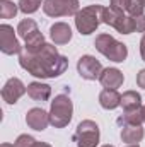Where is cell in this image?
<instances>
[{
	"label": "cell",
	"instance_id": "obj_1",
	"mask_svg": "<svg viewBox=\"0 0 145 147\" xmlns=\"http://www.w3.org/2000/svg\"><path fill=\"white\" fill-rule=\"evenodd\" d=\"M19 65L38 79H56L68 69V58L60 55L56 45L44 43L38 50H24L19 53Z\"/></svg>",
	"mask_w": 145,
	"mask_h": 147
},
{
	"label": "cell",
	"instance_id": "obj_2",
	"mask_svg": "<svg viewBox=\"0 0 145 147\" xmlns=\"http://www.w3.org/2000/svg\"><path fill=\"white\" fill-rule=\"evenodd\" d=\"M103 14H104V7L103 5L82 7L75 14V28H77V31L80 34H84V36L92 34L103 24Z\"/></svg>",
	"mask_w": 145,
	"mask_h": 147
},
{
	"label": "cell",
	"instance_id": "obj_3",
	"mask_svg": "<svg viewBox=\"0 0 145 147\" xmlns=\"http://www.w3.org/2000/svg\"><path fill=\"white\" fill-rule=\"evenodd\" d=\"M94 46H96V50H97L101 55H104L108 60L114 62V63H121V62H125L126 57H128V48H126V45L121 43V41H118V39H114V38L111 36V34H108V33L97 34V36H96V41H94Z\"/></svg>",
	"mask_w": 145,
	"mask_h": 147
},
{
	"label": "cell",
	"instance_id": "obj_4",
	"mask_svg": "<svg viewBox=\"0 0 145 147\" xmlns=\"http://www.w3.org/2000/svg\"><path fill=\"white\" fill-rule=\"evenodd\" d=\"M50 125L55 128H65L73 116V103L70 96L67 94H58L50 105Z\"/></svg>",
	"mask_w": 145,
	"mask_h": 147
},
{
	"label": "cell",
	"instance_id": "obj_5",
	"mask_svg": "<svg viewBox=\"0 0 145 147\" xmlns=\"http://www.w3.org/2000/svg\"><path fill=\"white\" fill-rule=\"evenodd\" d=\"M103 22L111 26L113 29H116L119 34H132V33H135V19L132 16H128L126 12H123V10L113 9L111 5L104 7Z\"/></svg>",
	"mask_w": 145,
	"mask_h": 147
},
{
	"label": "cell",
	"instance_id": "obj_6",
	"mask_svg": "<svg viewBox=\"0 0 145 147\" xmlns=\"http://www.w3.org/2000/svg\"><path fill=\"white\" fill-rule=\"evenodd\" d=\"M17 34L19 38L24 39V50H29V51H34L38 50L41 45H44V36L43 33L39 31L36 21L34 19H22L19 24H17Z\"/></svg>",
	"mask_w": 145,
	"mask_h": 147
},
{
	"label": "cell",
	"instance_id": "obj_7",
	"mask_svg": "<svg viewBox=\"0 0 145 147\" xmlns=\"http://www.w3.org/2000/svg\"><path fill=\"white\" fill-rule=\"evenodd\" d=\"M99 139H101V130L94 120H82L73 134V140L77 147H97Z\"/></svg>",
	"mask_w": 145,
	"mask_h": 147
},
{
	"label": "cell",
	"instance_id": "obj_8",
	"mask_svg": "<svg viewBox=\"0 0 145 147\" xmlns=\"http://www.w3.org/2000/svg\"><path fill=\"white\" fill-rule=\"evenodd\" d=\"M79 0H44L43 3V12L48 17H68L75 16L79 9Z\"/></svg>",
	"mask_w": 145,
	"mask_h": 147
},
{
	"label": "cell",
	"instance_id": "obj_9",
	"mask_svg": "<svg viewBox=\"0 0 145 147\" xmlns=\"http://www.w3.org/2000/svg\"><path fill=\"white\" fill-rule=\"evenodd\" d=\"M15 33L12 26L0 24V51L3 55H19L22 51L24 46H21Z\"/></svg>",
	"mask_w": 145,
	"mask_h": 147
},
{
	"label": "cell",
	"instance_id": "obj_10",
	"mask_svg": "<svg viewBox=\"0 0 145 147\" xmlns=\"http://www.w3.org/2000/svg\"><path fill=\"white\" fill-rule=\"evenodd\" d=\"M77 72L85 80H99V75L103 72V65L96 57L82 55L77 62Z\"/></svg>",
	"mask_w": 145,
	"mask_h": 147
},
{
	"label": "cell",
	"instance_id": "obj_11",
	"mask_svg": "<svg viewBox=\"0 0 145 147\" xmlns=\"http://www.w3.org/2000/svg\"><path fill=\"white\" fill-rule=\"evenodd\" d=\"M24 94H28V87L17 77H10L2 87V99L7 105H15Z\"/></svg>",
	"mask_w": 145,
	"mask_h": 147
},
{
	"label": "cell",
	"instance_id": "obj_12",
	"mask_svg": "<svg viewBox=\"0 0 145 147\" xmlns=\"http://www.w3.org/2000/svg\"><path fill=\"white\" fill-rule=\"evenodd\" d=\"M26 123L29 128L36 132H43L50 125V113L44 111L43 108H31L26 113Z\"/></svg>",
	"mask_w": 145,
	"mask_h": 147
},
{
	"label": "cell",
	"instance_id": "obj_13",
	"mask_svg": "<svg viewBox=\"0 0 145 147\" xmlns=\"http://www.w3.org/2000/svg\"><path fill=\"white\" fill-rule=\"evenodd\" d=\"M99 82L106 89H118V87L123 86L125 75L116 67H108V69H103V72L99 75Z\"/></svg>",
	"mask_w": 145,
	"mask_h": 147
},
{
	"label": "cell",
	"instance_id": "obj_14",
	"mask_svg": "<svg viewBox=\"0 0 145 147\" xmlns=\"http://www.w3.org/2000/svg\"><path fill=\"white\" fill-rule=\"evenodd\" d=\"M50 38H51L53 45H56V46L67 45L72 39V28L67 22H55L50 28Z\"/></svg>",
	"mask_w": 145,
	"mask_h": 147
},
{
	"label": "cell",
	"instance_id": "obj_15",
	"mask_svg": "<svg viewBox=\"0 0 145 147\" xmlns=\"http://www.w3.org/2000/svg\"><path fill=\"white\" fill-rule=\"evenodd\" d=\"M28 96L33 101H39L44 103L51 98V86L41 82V80H34L31 84H28Z\"/></svg>",
	"mask_w": 145,
	"mask_h": 147
},
{
	"label": "cell",
	"instance_id": "obj_16",
	"mask_svg": "<svg viewBox=\"0 0 145 147\" xmlns=\"http://www.w3.org/2000/svg\"><path fill=\"white\" fill-rule=\"evenodd\" d=\"M99 105L104 110H116L118 106H121V94L118 92V89H103L99 92Z\"/></svg>",
	"mask_w": 145,
	"mask_h": 147
},
{
	"label": "cell",
	"instance_id": "obj_17",
	"mask_svg": "<svg viewBox=\"0 0 145 147\" xmlns=\"http://www.w3.org/2000/svg\"><path fill=\"white\" fill-rule=\"evenodd\" d=\"M119 137L125 144H138L145 137V130L142 125H126V127H121Z\"/></svg>",
	"mask_w": 145,
	"mask_h": 147
},
{
	"label": "cell",
	"instance_id": "obj_18",
	"mask_svg": "<svg viewBox=\"0 0 145 147\" xmlns=\"http://www.w3.org/2000/svg\"><path fill=\"white\" fill-rule=\"evenodd\" d=\"M121 108H123V111L142 108V96H140V92H137V91H125L121 94Z\"/></svg>",
	"mask_w": 145,
	"mask_h": 147
},
{
	"label": "cell",
	"instance_id": "obj_19",
	"mask_svg": "<svg viewBox=\"0 0 145 147\" xmlns=\"http://www.w3.org/2000/svg\"><path fill=\"white\" fill-rule=\"evenodd\" d=\"M142 123H144V113H142V108L123 111V115L118 118V125H121V127H126V125H142Z\"/></svg>",
	"mask_w": 145,
	"mask_h": 147
},
{
	"label": "cell",
	"instance_id": "obj_20",
	"mask_svg": "<svg viewBox=\"0 0 145 147\" xmlns=\"http://www.w3.org/2000/svg\"><path fill=\"white\" fill-rule=\"evenodd\" d=\"M19 12V3L12 0H3L0 3V17L2 19H14Z\"/></svg>",
	"mask_w": 145,
	"mask_h": 147
},
{
	"label": "cell",
	"instance_id": "obj_21",
	"mask_svg": "<svg viewBox=\"0 0 145 147\" xmlns=\"http://www.w3.org/2000/svg\"><path fill=\"white\" fill-rule=\"evenodd\" d=\"M17 3H19V10H21L22 14L29 16V14L38 12V10H39V7H43L44 0H19Z\"/></svg>",
	"mask_w": 145,
	"mask_h": 147
},
{
	"label": "cell",
	"instance_id": "obj_22",
	"mask_svg": "<svg viewBox=\"0 0 145 147\" xmlns=\"http://www.w3.org/2000/svg\"><path fill=\"white\" fill-rule=\"evenodd\" d=\"M36 139L33 137V135H28V134H21L17 139H15V142H14V146L15 147H34L36 146Z\"/></svg>",
	"mask_w": 145,
	"mask_h": 147
},
{
	"label": "cell",
	"instance_id": "obj_23",
	"mask_svg": "<svg viewBox=\"0 0 145 147\" xmlns=\"http://www.w3.org/2000/svg\"><path fill=\"white\" fill-rule=\"evenodd\" d=\"M144 9H145L144 5H140V3H138L137 0H133L126 14H128V16H132V17H138V16H142V14H145V12H144Z\"/></svg>",
	"mask_w": 145,
	"mask_h": 147
},
{
	"label": "cell",
	"instance_id": "obj_24",
	"mask_svg": "<svg viewBox=\"0 0 145 147\" xmlns=\"http://www.w3.org/2000/svg\"><path fill=\"white\" fill-rule=\"evenodd\" d=\"M132 2L133 0H111V7L113 9H118V10H123V12H128Z\"/></svg>",
	"mask_w": 145,
	"mask_h": 147
},
{
	"label": "cell",
	"instance_id": "obj_25",
	"mask_svg": "<svg viewBox=\"0 0 145 147\" xmlns=\"http://www.w3.org/2000/svg\"><path fill=\"white\" fill-rule=\"evenodd\" d=\"M133 19H135V33H145V14Z\"/></svg>",
	"mask_w": 145,
	"mask_h": 147
},
{
	"label": "cell",
	"instance_id": "obj_26",
	"mask_svg": "<svg viewBox=\"0 0 145 147\" xmlns=\"http://www.w3.org/2000/svg\"><path fill=\"white\" fill-rule=\"evenodd\" d=\"M137 84H138V87L145 89V69L138 70V74H137Z\"/></svg>",
	"mask_w": 145,
	"mask_h": 147
},
{
	"label": "cell",
	"instance_id": "obj_27",
	"mask_svg": "<svg viewBox=\"0 0 145 147\" xmlns=\"http://www.w3.org/2000/svg\"><path fill=\"white\" fill-rule=\"evenodd\" d=\"M140 57L145 62V33H144V36H142V39H140Z\"/></svg>",
	"mask_w": 145,
	"mask_h": 147
},
{
	"label": "cell",
	"instance_id": "obj_28",
	"mask_svg": "<svg viewBox=\"0 0 145 147\" xmlns=\"http://www.w3.org/2000/svg\"><path fill=\"white\" fill-rule=\"evenodd\" d=\"M34 147H51L48 142H36V146Z\"/></svg>",
	"mask_w": 145,
	"mask_h": 147
},
{
	"label": "cell",
	"instance_id": "obj_29",
	"mask_svg": "<svg viewBox=\"0 0 145 147\" xmlns=\"http://www.w3.org/2000/svg\"><path fill=\"white\" fill-rule=\"evenodd\" d=\"M0 147H15V146H14V144H9V142H3Z\"/></svg>",
	"mask_w": 145,
	"mask_h": 147
},
{
	"label": "cell",
	"instance_id": "obj_30",
	"mask_svg": "<svg viewBox=\"0 0 145 147\" xmlns=\"http://www.w3.org/2000/svg\"><path fill=\"white\" fill-rule=\"evenodd\" d=\"M125 147H140V146H138V144H126Z\"/></svg>",
	"mask_w": 145,
	"mask_h": 147
},
{
	"label": "cell",
	"instance_id": "obj_31",
	"mask_svg": "<svg viewBox=\"0 0 145 147\" xmlns=\"http://www.w3.org/2000/svg\"><path fill=\"white\" fill-rule=\"evenodd\" d=\"M142 113H144V123H145V105L142 106Z\"/></svg>",
	"mask_w": 145,
	"mask_h": 147
},
{
	"label": "cell",
	"instance_id": "obj_32",
	"mask_svg": "<svg viewBox=\"0 0 145 147\" xmlns=\"http://www.w3.org/2000/svg\"><path fill=\"white\" fill-rule=\"evenodd\" d=\"M137 2H138L140 5H144V7H145V0H137Z\"/></svg>",
	"mask_w": 145,
	"mask_h": 147
},
{
	"label": "cell",
	"instance_id": "obj_33",
	"mask_svg": "<svg viewBox=\"0 0 145 147\" xmlns=\"http://www.w3.org/2000/svg\"><path fill=\"white\" fill-rule=\"evenodd\" d=\"M101 147H114V146H111V144H104V146H101Z\"/></svg>",
	"mask_w": 145,
	"mask_h": 147
},
{
	"label": "cell",
	"instance_id": "obj_34",
	"mask_svg": "<svg viewBox=\"0 0 145 147\" xmlns=\"http://www.w3.org/2000/svg\"><path fill=\"white\" fill-rule=\"evenodd\" d=\"M2 2H3V0H2Z\"/></svg>",
	"mask_w": 145,
	"mask_h": 147
}]
</instances>
